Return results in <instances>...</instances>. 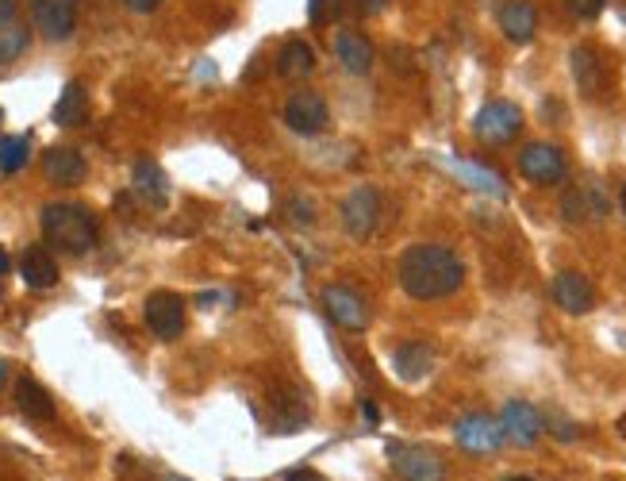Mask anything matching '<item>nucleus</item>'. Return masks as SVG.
Instances as JSON below:
<instances>
[{
    "label": "nucleus",
    "instance_id": "nucleus-30",
    "mask_svg": "<svg viewBox=\"0 0 626 481\" xmlns=\"http://www.w3.org/2000/svg\"><path fill=\"white\" fill-rule=\"evenodd\" d=\"M123 4H128L131 12H154V8H158L162 0H123Z\"/></svg>",
    "mask_w": 626,
    "mask_h": 481
},
{
    "label": "nucleus",
    "instance_id": "nucleus-20",
    "mask_svg": "<svg viewBox=\"0 0 626 481\" xmlns=\"http://www.w3.org/2000/svg\"><path fill=\"white\" fill-rule=\"evenodd\" d=\"M334 54H339V62L350 69V74H370L373 66V43L362 35V31H339L334 35Z\"/></svg>",
    "mask_w": 626,
    "mask_h": 481
},
{
    "label": "nucleus",
    "instance_id": "nucleus-4",
    "mask_svg": "<svg viewBox=\"0 0 626 481\" xmlns=\"http://www.w3.org/2000/svg\"><path fill=\"white\" fill-rule=\"evenodd\" d=\"M519 174L527 177L530 185L550 189V185H561L569 177V158L565 151L553 143H527L519 154Z\"/></svg>",
    "mask_w": 626,
    "mask_h": 481
},
{
    "label": "nucleus",
    "instance_id": "nucleus-23",
    "mask_svg": "<svg viewBox=\"0 0 626 481\" xmlns=\"http://www.w3.org/2000/svg\"><path fill=\"white\" fill-rule=\"evenodd\" d=\"M89 120V92H85L81 81H69L62 89L58 105H54V123L58 128H81Z\"/></svg>",
    "mask_w": 626,
    "mask_h": 481
},
{
    "label": "nucleus",
    "instance_id": "nucleus-33",
    "mask_svg": "<svg viewBox=\"0 0 626 481\" xmlns=\"http://www.w3.org/2000/svg\"><path fill=\"white\" fill-rule=\"evenodd\" d=\"M8 270H12V259H8V251H4V247H0V277H4Z\"/></svg>",
    "mask_w": 626,
    "mask_h": 481
},
{
    "label": "nucleus",
    "instance_id": "nucleus-1",
    "mask_svg": "<svg viewBox=\"0 0 626 481\" xmlns=\"http://www.w3.org/2000/svg\"><path fill=\"white\" fill-rule=\"evenodd\" d=\"M465 282V262L442 243H416L400 254V289L411 300L453 297Z\"/></svg>",
    "mask_w": 626,
    "mask_h": 481
},
{
    "label": "nucleus",
    "instance_id": "nucleus-5",
    "mask_svg": "<svg viewBox=\"0 0 626 481\" xmlns=\"http://www.w3.org/2000/svg\"><path fill=\"white\" fill-rule=\"evenodd\" d=\"M381 189H373V185H358V189L347 193V200H342V223H347V231L354 239H365L377 231L381 223Z\"/></svg>",
    "mask_w": 626,
    "mask_h": 481
},
{
    "label": "nucleus",
    "instance_id": "nucleus-24",
    "mask_svg": "<svg viewBox=\"0 0 626 481\" xmlns=\"http://www.w3.org/2000/svg\"><path fill=\"white\" fill-rule=\"evenodd\" d=\"M135 193L143 200H151L154 208L158 205H166V193H169V182H166V174H162V166L154 158H139L135 162Z\"/></svg>",
    "mask_w": 626,
    "mask_h": 481
},
{
    "label": "nucleus",
    "instance_id": "nucleus-28",
    "mask_svg": "<svg viewBox=\"0 0 626 481\" xmlns=\"http://www.w3.org/2000/svg\"><path fill=\"white\" fill-rule=\"evenodd\" d=\"M565 8L576 15V20H584V23H589V20H596V15L604 12V8H607V0H565Z\"/></svg>",
    "mask_w": 626,
    "mask_h": 481
},
{
    "label": "nucleus",
    "instance_id": "nucleus-27",
    "mask_svg": "<svg viewBox=\"0 0 626 481\" xmlns=\"http://www.w3.org/2000/svg\"><path fill=\"white\" fill-rule=\"evenodd\" d=\"M342 15V0H311V23H334Z\"/></svg>",
    "mask_w": 626,
    "mask_h": 481
},
{
    "label": "nucleus",
    "instance_id": "nucleus-3",
    "mask_svg": "<svg viewBox=\"0 0 626 481\" xmlns=\"http://www.w3.org/2000/svg\"><path fill=\"white\" fill-rule=\"evenodd\" d=\"M473 131L481 143H492V146L512 143L523 131V108L515 105V100H488V105H481V112L473 116Z\"/></svg>",
    "mask_w": 626,
    "mask_h": 481
},
{
    "label": "nucleus",
    "instance_id": "nucleus-12",
    "mask_svg": "<svg viewBox=\"0 0 626 481\" xmlns=\"http://www.w3.org/2000/svg\"><path fill=\"white\" fill-rule=\"evenodd\" d=\"M388 459H393L396 474L404 481H442L446 478V462L438 459L435 451H427V447L393 444L388 447Z\"/></svg>",
    "mask_w": 626,
    "mask_h": 481
},
{
    "label": "nucleus",
    "instance_id": "nucleus-22",
    "mask_svg": "<svg viewBox=\"0 0 626 481\" xmlns=\"http://www.w3.org/2000/svg\"><path fill=\"white\" fill-rule=\"evenodd\" d=\"M20 277L31 289H51V285H58V262L46 247H28L20 259Z\"/></svg>",
    "mask_w": 626,
    "mask_h": 481
},
{
    "label": "nucleus",
    "instance_id": "nucleus-11",
    "mask_svg": "<svg viewBox=\"0 0 626 481\" xmlns=\"http://www.w3.org/2000/svg\"><path fill=\"white\" fill-rule=\"evenodd\" d=\"M499 428H504V439H512L515 447H535L546 431V416L527 401H507L504 413H499Z\"/></svg>",
    "mask_w": 626,
    "mask_h": 481
},
{
    "label": "nucleus",
    "instance_id": "nucleus-15",
    "mask_svg": "<svg viewBox=\"0 0 626 481\" xmlns=\"http://www.w3.org/2000/svg\"><path fill=\"white\" fill-rule=\"evenodd\" d=\"M43 174L51 185H62V189H74L89 177V162L81 158V151L74 146H54V151L43 154Z\"/></svg>",
    "mask_w": 626,
    "mask_h": 481
},
{
    "label": "nucleus",
    "instance_id": "nucleus-25",
    "mask_svg": "<svg viewBox=\"0 0 626 481\" xmlns=\"http://www.w3.org/2000/svg\"><path fill=\"white\" fill-rule=\"evenodd\" d=\"M311 69H316V54H311V46L304 39H288L277 51V74L288 77V81L293 77H308Z\"/></svg>",
    "mask_w": 626,
    "mask_h": 481
},
{
    "label": "nucleus",
    "instance_id": "nucleus-29",
    "mask_svg": "<svg viewBox=\"0 0 626 481\" xmlns=\"http://www.w3.org/2000/svg\"><path fill=\"white\" fill-rule=\"evenodd\" d=\"M362 416H365V424H370V428H377V424H381V408L373 405V401H362Z\"/></svg>",
    "mask_w": 626,
    "mask_h": 481
},
{
    "label": "nucleus",
    "instance_id": "nucleus-31",
    "mask_svg": "<svg viewBox=\"0 0 626 481\" xmlns=\"http://www.w3.org/2000/svg\"><path fill=\"white\" fill-rule=\"evenodd\" d=\"M288 481H327V478L319 474V470H293V474H288Z\"/></svg>",
    "mask_w": 626,
    "mask_h": 481
},
{
    "label": "nucleus",
    "instance_id": "nucleus-8",
    "mask_svg": "<svg viewBox=\"0 0 626 481\" xmlns=\"http://www.w3.org/2000/svg\"><path fill=\"white\" fill-rule=\"evenodd\" d=\"M285 123L296 135H319L331 123V108H327V100L319 92L300 89L285 100Z\"/></svg>",
    "mask_w": 626,
    "mask_h": 481
},
{
    "label": "nucleus",
    "instance_id": "nucleus-26",
    "mask_svg": "<svg viewBox=\"0 0 626 481\" xmlns=\"http://www.w3.org/2000/svg\"><path fill=\"white\" fill-rule=\"evenodd\" d=\"M31 158V139L28 135H4L0 139V170L4 174H20Z\"/></svg>",
    "mask_w": 626,
    "mask_h": 481
},
{
    "label": "nucleus",
    "instance_id": "nucleus-21",
    "mask_svg": "<svg viewBox=\"0 0 626 481\" xmlns=\"http://www.w3.org/2000/svg\"><path fill=\"white\" fill-rule=\"evenodd\" d=\"M393 370L404 378V382H422V378L435 370V351H430L427 343H419V339H411V343H400L393 354Z\"/></svg>",
    "mask_w": 626,
    "mask_h": 481
},
{
    "label": "nucleus",
    "instance_id": "nucleus-7",
    "mask_svg": "<svg viewBox=\"0 0 626 481\" xmlns=\"http://www.w3.org/2000/svg\"><path fill=\"white\" fill-rule=\"evenodd\" d=\"M550 297L561 313L569 316H584L596 308V285L581 274V270H561L558 277L550 282Z\"/></svg>",
    "mask_w": 626,
    "mask_h": 481
},
{
    "label": "nucleus",
    "instance_id": "nucleus-19",
    "mask_svg": "<svg viewBox=\"0 0 626 481\" xmlns=\"http://www.w3.org/2000/svg\"><path fill=\"white\" fill-rule=\"evenodd\" d=\"M15 408H20L31 424H51L54 413H58V408H54V397L31 374H23L20 382H15Z\"/></svg>",
    "mask_w": 626,
    "mask_h": 481
},
{
    "label": "nucleus",
    "instance_id": "nucleus-6",
    "mask_svg": "<svg viewBox=\"0 0 626 481\" xmlns=\"http://www.w3.org/2000/svg\"><path fill=\"white\" fill-rule=\"evenodd\" d=\"M323 308L339 328L347 331H365L370 328V305L358 289L350 285H327L323 289Z\"/></svg>",
    "mask_w": 626,
    "mask_h": 481
},
{
    "label": "nucleus",
    "instance_id": "nucleus-10",
    "mask_svg": "<svg viewBox=\"0 0 626 481\" xmlns=\"http://www.w3.org/2000/svg\"><path fill=\"white\" fill-rule=\"evenodd\" d=\"M453 436H458V447L465 455H496L499 447H504V428H499V420H492V416L484 413L461 416Z\"/></svg>",
    "mask_w": 626,
    "mask_h": 481
},
{
    "label": "nucleus",
    "instance_id": "nucleus-18",
    "mask_svg": "<svg viewBox=\"0 0 626 481\" xmlns=\"http://www.w3.org/2000/svg\"><path fill=\"white\" fill-rule=\"evenodd\" d=\"M31 43L28 23L20 20V8L15 0H0V66L4 62H15Z\"/></svg>",
    "mask_w": 626,
    "mask_h": 481
},
{
    "label": "nucleus",
    "instance_id": "nucleus-9",
    "mask_svg": "<svg viewBox=\"0 0 626 481\" xmlns=\"http://www.w3.org/2000/svg\"><path fill=\"white\" fill-rule=\"evenodd\" d=\"M143 316H146V328H151L158 339H166V343L185 331V300L169 289L151 293V297H146Z\"/></svg>",
    "mask_w": 626,
    "mask_h": 481
},
{
    "label": "nucleus",
    "instance_id": "nucleus-16",
    "mask_svg": "<svg viewBox=\"0 0 626 481\" xmlns=\"http://www.w3.org/2000/svg\"><path fill=\"white\" fill-rule=\"evenodd\" d=\"M607 197L604 189H600L596 182H581L573 185V189L561 197V216L573 223H584V220H600V216H607Z\"/></svg>",
    "mask_w": 626,
    "mask_h": 481
},
{
    "label": "nucleus",
    "instance_id": "nucleus-32",
    "mask_svg": "<svg viewBox=\"0 0 626 481\" xmlns=\"http://www.w3.org/2000/svg\"><path fill=\"white\" fill-rule=\"evenodd\" d=\"M358 8L362 12H381V8H388V0H358Z\"/></svg>",
    "mask_w": 626,
    "mask_h": 481
},
{
    "label": "nucleus",
    "instance_id": "nucleus-17",
    "mask_svg": "<svg viewBox=\"0 0 626 481\" xmlns=\"http://www.w3.org/2000/svg\"><path fill=\"white\" fill-rule=\"evenodd\" d=\"M496 20L512 43H530L538 31V8L530 0H499L496 4Z\"/></svg>",
    "mask_w": 626,
    "mask_h": 481
},
{
    "label": "nucleus",
    "instance_id": "nucleus-36",
    "mask_svg": "<svg viewBox=\"0 0 626 481\" xmlns=\"http://www.w3.org/2000/svg\"><path fill=\"white\" fill-rule=\"evenodd\" d=\"M619 205H623V212H626V185H623V193H619Z\"/></svg>",
    "mask_w": 626,
    "mask_h": 481
},
{
    "label": "nucleus",
    "instance_id": "nucleus-35",
    "mask_svg": "<svg viewBox=\"0 0 626 481\" xmlns=\"http://www.w3.org/2000/svg\"><path fill=\"white\" fill-rule=\"evenodd\" d=\"M504 481H535V478H527V474H512V478H504Z\"/></svg>",
    "mask_w": 626,
    "mask_h": 481
},
{
    "label": "nucleus",
    "instance_id": "nucleus-34",
    "mask_svg": "<svg viewBox=\"0 0 626 481\" xmlns=\"http://www.w3.org/2000/svg\"><path fill=\"white\" fill-rule=\"evenodd\" d=\"M8 378H12V370H8V362L0 359V390H4V385H8Z\"/></svg>",
    "mask_w": 626,
    "mask_h": 481
},
{
    "label": "nucleus",
    "instance_id": "nucleus-2",
    "mask_svg": "<svg viewBox=\"0 0 626 481\" xmlns=\"http://www.w3.org/2000/svg\"><path fill=\"white\" fill-rule=\"evenodd\" d=\"M39 223H43L46 243L58 247L62 254H89L100 236L97 216L77 200H51L39 216Z\"/></svg>",
    "mask_w": 626,
    "mask_h": 481
},
{
    "label": "nucleus",
    "instance_id": "nucleus-14",
    "mask_svg": "<svg viewBox=\"0 0 626 481\" xmlns=\"http://www.w3.org/2000/svg\"><path fill=\"white\" fill-rule=\"evenodd\" d=\"M31 15H35L39 31L46 39H69L77 28V0H31Z\"/></svg>",
    "mask_w": 626,
    "mask_h": 481
},
{
    "label": "nucleus",
    "instance_id": "nucleus-13",
    "mask_svg": "<svg viewBox=\"0 0 626 481\" xmlns=\"http://www.w3.org/2000/svg\"><path fill=\"white\" fill-rule=\"evenodd\" d=\"M569 66H573V81L584 97H600L607 89V62L600 54V46L576 43L573 54H569Z\"/></svg>",
    "mask_w": 626,
    "mask_h": 481
}]
</instances>
